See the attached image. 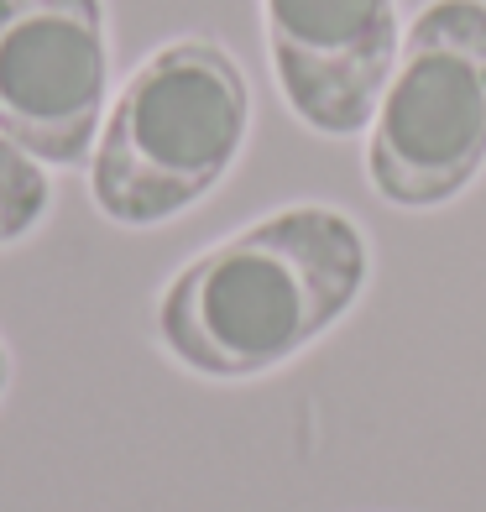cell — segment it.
I'll return each instance as SVG.
<instances>
[{
	"instance_id": "cell-1",
	"label": "cell",
	"mask_w": 486,
	"mask_h": 512,
	"mask_svg": "<svg viewBox=\"0 0 486 512\" xmlns=\"http://www.w3.org/2000/svg\"><path fill=\"white\" fill-rule=\"evenodd\" d=\"M372 283L366 230L335 204H288L183 262L152 335L183 371L251 382L304 356Z\"/></svg>"
},
{
	"instance_id": "cell-2",
	"label": "cell",
	"mask_w": 486,
	"mask_h": 512,
	"mask_svg": "<svg viewBox=\"0 0 486 512\" xmlns=\"http://www.w3.org/2000/svg\"><path fill=\"white\" fill-rule=\"evenodd\" d=\"M251 136V84L215 37H173L126 74L89 147V199L110 225L152 230L210 199Z\"/></svg>"
},
{
	"instance_id": "cell-3",
	"label": "cell",
	"mask_w": 486,
	"mask_h": 512,
	"mask_svg": "<svg viewBox=\"0 0 486 512\" xmlns=\"http://www.w3.org/2000/svg\"><path fill=\"white\" fill-rule=\"evenodd\" d=\"M486 168V0H429L398 42L366 142V178L398 209H434Z\"/></svg>"
},
{
	"instance_id": "cell-4",
	"label": "cell",
	"mask_w": 486,
	"mask_h": 512,
	"mask_svg": "<svg viewBox=\"0 0 486 512\" xmlns=\"http://www.w3.org/2000/svg\"><path fill=\"white\" fill-rule=\"evenodd\" d=\"M110 105L105 0H0V136L79 168Z\"/></svg>"
},
{
	"instance_id": "cell-5",
	"label": "cell",
	"mask_w": 486,
	"mask_h": 512,
	"mask_svg": "<svg viewBox=\"0 0 486 512\" xmlns=\"http://www.w3.org/2000/svg\"><path fill=\"white\" fill-rule=\"evenodd\" d=\"M272 79L319 136L372 126L398 63V0H262Z\"/></svg>"
},
{
	"instance_id": "cell-6",
	"label": "cell",
	"mask_w": 486,
	"mask_h": 512,
	"mask_svg": "<svg viewBox=\"0 0 486 512\" xmlns=\"http://www.w3.org/2000/svg\"><path fill=\"white\" fill-rule=\"evenodd\" d=\"M53 209V178L48 168L21 152L11 136H0V246L27 241Z\"/></svg>"
},
{
	"instance_id": "cell-7",
	"label": "cell",
	"mask_w": 486,
	"mask_h": 512,
	"mask_svg": "<svg viewBox=\"0 0 486 512\" xmlns=\"http://www.w3.org/2000/svg\"><path fill=\"white\" fill-rule=\"evenodd\" d=\"M6 387H11V351H6V340H0V398H6Z\"/></svg>"
}]
</instances>
